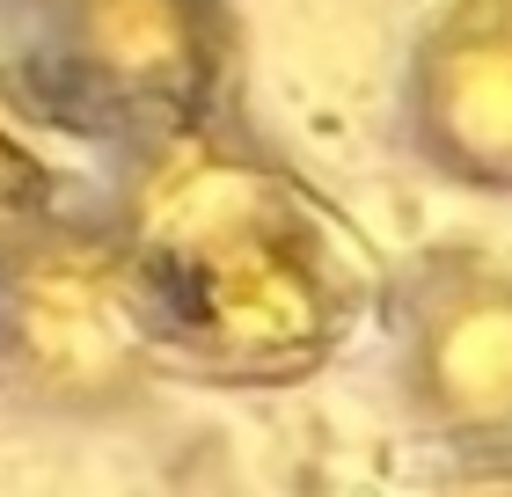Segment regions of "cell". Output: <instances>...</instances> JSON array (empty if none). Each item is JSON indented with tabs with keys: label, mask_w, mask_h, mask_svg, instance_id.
<instances>
[{
	"label": "cell",
	"mask_w": 512,
	"mask_h": 497,
	"mask_svg": "<svg viewBox=\"0 0 512 497\" xmlns=\"http://www.w3.org/2000/svg\"><path fill=\"white\" fill-rule=\"evenodd\" d=\"M403 132L454 191L512 198V0H439L403 66Z\"/></svg>",
	"instance_id": "cell-4"
},
{
	"label": "cell",
	"mask_w": 512,
	"mask_h": 497,
	"mask_svg": "<svg viewBox=\"0 0 512 497\" xmlns=\"http://www.w3.org/2000/svg\"><path fill=\"white\" fill-rule=\"evenodd\" d=\"M154 373V286L118 227L59 220L0 256V381L44 410L110 417Z\"/></svg>",
	"instance_id": "cell-1"
},
{
	"label": "cell",
	"mask_w": 512,
	"mask_h": 497,
	"mask_svg": "<svg viewBox=\"0 0 512 497\" xmlns=\"http://www.w3.org/2000/svg\"><path fill=\"white\" fill-rule=\"evenodd\" d=\"M66 66L118 117L191 132L227 81L220 0H59Z\"/></svg>",
	"instance_id": "cell-6"
},
{
	"label": "cell",
	"mask_w": 512,
	"mask_h": 497,
	"mask_svg": "<svg viewBox=\"0 0 512 497\" xmlns=\"http://www.w3.org/2000/svg\"><path fill=\"white\" fill-rule=\"evenodd\" d=\"M344 322H352V278L330 249V227L220 256L191 278L154 286L161 366L176 359L205 381H308L344 344Z\"/></svg>",
	"instance_id": "cell-2"
},
{
	"label": "cell",
	"mask_w": 512,
	"mask_h": 497,
	"mask_svg": "<svg viewBox=\"0 0 512 497\" xmlns=\"http://www.w3.org/2000/svg\"><path fill=\"white\" fill-rule=\"evenodd\" d=\"M110 227L139 256L147 286H169V278H191L220 256L286 242V234H315L330 220L286 161H271L249 139L191 125L154 147V161L132 176Z\"/></svg>",
	"instance_id": "cell-3"
},
{
	"label": "cell",
	"mask_w": 512,
	"mask_h": 497,
	"mask_svg": "<svg viewBox=\"0 0 512 497\" xmlns=\"http://www.w3.org/2000/svg\"><path fill=\"white\" fill-rule=\"evenodd\" d=\"M44 227H59V169L44 154V132L22 117V103L0 96V256Z\"/></svg>",
	"instance_id": "cell-7"
},
{
	"label": "cell",
	"mask_w": 512,
	"mask_h": 497,
	"mask_svg": "<svg viewBox=\"0 0 512 497\" xmlns=\"http://www.w3.org/2000/svg\"><path fill=\"white\" fill-rule=\"evenodd\" d=\"M403 395L461 454L512 446V271L439 264L403 322Z\"/></svg>",
	"instance_id": "cell-5"
},
{
	"label": "cell",
	"mask_w": 512,
	"mask_h": 497,
	"mask_svg": "<svg viewBox=\"0 0 512 497\" xmlns=\"http://www.w3.org/2000/svg\"><path fill=\"white\" fill-rule=\"evenodd\" d=\"M454 497H512V476H469Z\"/></svg>",
	"instance_id": "cell-8"
}]
</instances>
